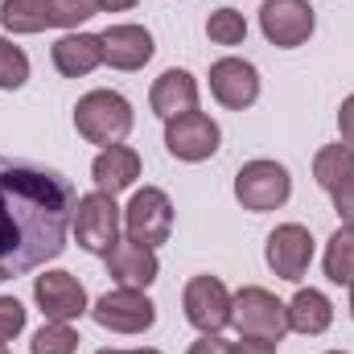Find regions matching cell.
<instances>
[{
	"label": "cell",
	"mask_w": 354,
	"mask_h": 354,
	"mask_svg": "<svg viewBox=\"0 0 354 354\" xmlns=\"http://www.w3.org/2000/svg\"><path fill=\"white\" fill-rule=\"evenodd\" d=\"M79 194L58 169L0 153V272L21 276L66 252Z\"/></svg>",
	"instance_id": "obj_1"
},
{
	"label": "cell",
	"mask_w": 354,
	"mask_h": 354,
	"mask_svg": "<svg viewBox=\"0 0 354 354\" xmlns=\"http://www.w3.org/2000/svg\"><path fill=\"white\" fill-rule=\"evenodd\" d=\"M75 128L87 145H120L132 132V103L120 91H87L75 107Z\"/></svg>",
	"instance_id": "obj_2"
},
{
	"label": "cell",
	"mask_w": 354,
	"mask_h": 354,
	"mask_svg": "<svg viewBox=\"0 0 354 354\" xmlns=\"http://www.w3.org/2000/svg\"><path fill=\"white\" fill-rule=\"evenodd\" d=\"M231 326L239 330V338H260L280 346V338L288 334V309L268 288L248 284L231 297Z\"/></svg>",
	"instance_id": "obj_3"
},
{
	"label": "cell",
	"mask_w": 354,
	"mask_h": 354,
	"mask_svg": "<svg viewBox=\"0 0 354 354\" xmlns=\"http://www.w3.org/2000/svg\"><path fill=\"white\" fill-rule=\"evenodd\" d=\"M288 194H292V177H288L284 165H276V161H248L235 174V198L252 214L280 210L288 202Z\"/></svg>",
	"instance_id": "obj_4"
},
{
	"label": "cell",
	"mask_w": 354,
	"mask_h": 354,
	"mask_svg": "<svg viewBox=\"0 0 354 354\" xmlns=\"http://www.w3.org/2000/svg\"><path fill=\"white\" fill-rule=\"evenodd\" d=\"M75 239H79V248L91 252V256H107L115 243H120V206H115V198L111 194H87V198H79V206H75Z\"/></svg>",
	"instance_id": "obj_5"
},
{
	"label": "cell",
	"mask_w": 354,
	"mask_h": 354,
	"mask_svg": "<svg viewBox=\"0 0 354 354\" xmlns=\"http://www.w3.org/2000/svg\"><path fill=\"white\" fill-rule=\"evenodd\" d=\"M124 227H128V239L145 243V248H157L169 239L174 231V202L165 189L157 185H145L132 194V202L124 206Z\"/></svg>",
	"instance_id": "obj_6"
},
{
	"label": "cell",
	"mask_w": 354,
	"mask_h": 354,
	"mask_svg": "<svg viewBox=\"0 0 354 354\" xmlns=\"http://www.w3.org/2000/svg\"><path fill=\"white\" fill-rule=\"evenodd\" d=\"M91 317L111 334H145L157 322V305L145 297V288H111L91 305Z\"/></svg>",
	"instance_id": "obj_7"
},
{
	"label": "cell",
	"mask_w": 354,
	"mask_h": 354,
	"mask_svg": "<svg viewBox=\"0 0 354 354\" xmlns=\"http://www.w3.org/2000/svg\"><path fill=\"white\" fill-rule=\"evenodd\" d=\"M181 309L198 334H218L231 326V292L218 276H194L181 292Z\"/></svg>",
	"instance_id": "obj_8"
},
{
	"label": "cell",
	"mask_w": 354,
	"mask_h": 354,
	"mask_svg": "<svg viewBox=\"0 0 354 354\" xmlns=\"http://www.w3.org/2000/svg\"><path fill=\"white\" fill-rule=\"evenodd\" d=\"M218 140H223V132L206 111H185L177 120H165V149L177 161H189V165L210 161L218 153Z\"/></svg>",
	"instance_id": "obj_9"
},
{
	"label": "cell",
	"mask_w": 354,
	"mask_h": 354,
	"mask_svg": "<svg viewBox=\"0 0 354 354\" xmlns=\"http://www.w3.org/2000/svg\"><path fill=\"white\" fill-rule=\"evenodd\" d=\"M313 4L309 0H264L260 4V29L272 46L280 50H297L313 37Z\"/></svg>",
	"instance_id": "obj_10"
},
{
	"label": "cell",
	"mask_w": 354,
	"mask_h": 354,
	"mask_svg": "<svg viewBox=\"0 0 354 354\" xmlns=\"http://www.w3.org/2000/svg\"><path fill=\"white\" fill-rule=\"evenodd\" d=\"M264 260L280 280H301L305 268H309V260H313V235H309V227H301V223H280V227L268 235Z\"/></svg>",
	"instance_id": "obj_11"
},
{
	"label": "cell",
	"mask_w": 354,
	"mask_h": 354,
	"mask_svg": "<svg viewBox=\"0 0 354 354\" xmlns=\"http://www.w3.org/2000/svg\"><path fill=\"white\" fill-rule=\"evenodd\" d=\"M33 301L41 305L46 322H79L87 309V288L71 272H46L33 284Z\"/></svg>",
	"instance_id": "obj_12"
},
{
	"label": "cell",
	"mask_w": 354,
	"mask_h": 354,
	"mask_svg": "<svg viewBox=\"0 0 354 354\" xmlns=\"http://www.w3.org/2000/svg\"><path fill=\"white\" fill-rule=\"evenodd\" d=\"M210 95L231 107V111H243L260 99V71L248 62V58H218L210 66Z\"/></svg>",
	"instance_id": "obj_13"
},
{
	"label": "cell",
	"mask_w": 354,
	"mask_h": 354,
	"mask_svg": "<svg viewBox=\"0 0 354 354\" xmlns=\"http://www.w3.org/2000/svg\"><path fill=\"white\" fill-rule=\"evenodd\" d=\"M103 37V62L115 71H140L153 58V33L145 25H111Z\"/></svg>",
	"instance_id": "obj_14"
},
{
	"label": "cell",
	"mask_w": 354,
	"mask_h": 354,
	"mask_svg": "<svg viewBox=\"0 0 354 354\" xmlns=\"http://www.w3.org/2000/svg\"><path fill=\"white\" fill-rule=\"evenodd\" d=\"M107 272H111V280H120L124 288H149L153 280H157V248H145V243H136V239H124V243H115L111 252H107Z\"/></svg>",
	"instance_id": "obj_15"
},
{
	"label": "cell",
	"mask_w": 354,
	"mask_h": 354,
	"mask_svg": "<svg viewBox=\"0 0 354 354\" xmlns=\"http://www.w3.org/2000/svg\"><path fill=\"white\" fill-rule=\"evenodd\" d=\"M103 62V37L99 33H66L54 41V66L66 79H87Z\"/></svg>",
	"instance_id": "obj_16"
},
{
	"label": "cell",
	"mask_w": 354,
	"mask_h": 354,
	"mask_svg": "<svg viewBox=\"0 0 354 354\" xmlns=\"http://www.w3.org/2000/svg\"><path fill=\"white\" fill-rule=\"evenodd\" d=\"M149 103H153V111L161 115V120H177V115H185V111H198V83H194V75L189 71H165L157 83H153V95H149Z\"/></svg>",
	"instance_id": "obj_17"
},
{
	"label": "cell",
	"mask_w": 354,
	"mask_h": 354,
	"mask_svg": "<svg viewBox=\"0 0 354 354\" xmlns=\"http://www.w3.org/2000/svg\"><path fill=\"white\" fill-rule=\"evenodd\" d=\"M91 177H95V185H99V194H124L136 177H140V157H136V149H128V145H111V149H103L99 157H95V165H91Z\"/></svg>",
	"instance_id": "obj_18"
},
{
	"label": "cell",
	"mask_w": 354,
	"mask_h": 354,
	"mask_svg": "<svg viewBox=\"0 0 354 354\" xmlns=\"http://www.w3.org/2000/svg\"><path fill=\"white\" fill-rule=\"evenodd\" d=\"M284 309H288V330H297V334H326L334 322V305L317 288H301Z\"/></svg>",
	"instance_id": "obj_19"
},
{
	"label": "cell",
	"mask_w": 354,
	"mask_h": 354,
	"mask_svg": "<svg viewBox=\"0 0 354 354\" xmlns=\"http://www.w3.org/2000/svg\"><path fill=\"white\" fill-rule=\"evenodd\" d=\"M354 177V149L351 145H326L317 157H313V181L326 189V194H334L342 181H351Z\"/></svg>",
	"instance_id": "obj_20"
},
{
	"label": "cell",
	"mask_w": 354,
	"mask_h": 354,
	"mask_svg": "<svg viewBox=\"0 0 354 354\" xmlns=\"http://www.w3.org/2000/svg\"><path fill=\"white\" fill-rule=\"evenodd\" d=\"M0 25L8 33H41L50 29V0H4Z\"/></svg>",
	"instance_id": "obj_21"
},
{
	"label": "cell",
	"mask_w": 354,
	"mask_h": 354,
	"mask_svg": "<svg viewBox=\"0 0 354 354\" xmlns=\"http://www.w3.org/2000/svg\"><path fill=\"white\" fill-rule=\"evenodd\" d=\"M326 276L334 284H354V227H338L326 243Z\"/></svg>",
	"instance_id": "obj_22"
},
{
	"label": "cell",
	"mask_w": 354,
	"mask_h": 354,
	"mask_svg": "<svg viewBox=\"0 0 354 354\" xmlns=\"http://www.w3.org/2000/svg\"><path fill=\"white\" fill-rule=\"evenodd\" d=\"M75 351H79V334L71 330V322H46L29 342V354H75Z\"/></svg>",
	"instance_id": "obj_23"
},
{
	"label": "cell",
	"mask_w": 354,
	"mask_h": 354,
	"mask_svg": "<svg viewBox=\"0 0 354 354\" xmlns=\"http://www.w3.org/2000/svg\"><path fill=\"white\" fill-rule=\"evenodd\" d=\"M206 37H210L214 46H243V37H248L243 12H239V8H214L210 21H206Z\"/></svg>",
	"instance_id": "obj_24"
},
{
	"label": "cell",
	"mask_w": 354,
	"mask_h": 354,
	"mask_svg": "<svg viewBox=\"0 0 354 354\" xmlns=\"http://www.w3.org/2000/svg\"><path fill=\"white\" fill-rule=\"evenodd\" d=\"M29 83V58L21 46H12L8 37H0V91H17Z\"/></svg>",
	"instance_id": "obj_25"
},
{
	"label": "cell",
	"mask_w": 354,
	"mask_h": 354,
	"mask_svg": "<svg viewBox=\"0 0 354 354\" xmlns=\"http://www.w3.org/2000/svg\"><path fill=\"white\" fill-rule=\"evenodd\" d=\"M99 12L95 0H50V29H75Z\"/></svg>",
	"instance_id": "obj_26"
},
{
	"label": "cell",
	"mask_w": 354,
	"mask_h": 354,
	"mask_svg": "<svg viewBox=\"0 0 354 354\" xmlns=\"http://www.w3.org/2000/svg\"><path fill=\"white\" fill-rule=\"evenodd\" d=\"M25 330V305L17 297H0V342H12Z\"/></svg>",
	"instance_id": "obj_27"
},
{
	"label": "cell",
	"mask_w": 354,
	"mask_h": 354,
	"mask_svg": "<svg viewBox=\"0 0 354 354\" xmlns=\"http://www.w3.org/2000/svg\"><path fill=\"white\" fill-rule=\"evenodd\" d=\"M334 210H338L342 227H354V177H351V181H342V185L334 189Z\"/></svg>",
	"instance_id": "obj_28"
},
{
	"label": "cell",
	"mask_w": 354,
	"mask_h": 354,
	"mask_svg": "<svg viewBox=\"0 0 354 354\" xmlns=\"http://www.w3.org/2000/svg\"><path fill=\"white\" fill-rule=\"evenodd\" d=\"M338 132H342V145L354 149V95H346L338 107Z\"/></svg>",
	"instance_id": "obj_29"
},
{
	"label": "cell",
	"mask_w": 354,
	"mask_h": 354,
	"mask_svg": "<svg viewBox=\"0 0 354 354\" xmlns=\"http://www.w3.org/2000/svg\"><path fill=\"white\" fill-rule=\"evenodd\" d=\"M189 354H231V346H227L218 334H202V338L189 346Z\"/></svg>",
	"instance_id": "obj_30"
},
{
	"label": "cell",
	"mask_w": 354,
	"mask_h": 354,
	"mask_svg": "<svg viewBox=\"0 0 354 354\" xmlns=\"http://www.w3.org/2000/svg\"><path fill=\"white\" fill-rule=\"evenodd\" d=\"M231 354H276V342H260V338H239Z\"/></svg>",
	"instance_id": "obj_31"
},
{
	"label": "cell",
	"mask_w": 354,
	"mask_h": 354,
	"mask_svg": "<svg viewBox=\"0 0 354 354\" xmlns=\"http://www.w3.org/2000/svg\"><path fill=\"white\" fill-rule=\"evenodd\" d=\"M99 4V12H124V8H136L140 0H95Z\"/></svg>",
	"instance_id": "obj_32"
},
{
	"label": "cell",
	"mask_w": 354,
	"mask_h": 354,
	"mask_svg": "<svg viewBox=\"0 0 354 354\" xmlns=\"http://www.w3.org/2000/svg\"><path fill=\"white\" fill-rule=\"evenodd\" d=\"M128 354H161V351H153V346H145V351H128Z\"/></svg>",
	"instance_id": "obj_33"
},
{
	"label": "cell",
	"mask_w": 354,
	"mask_h": 354,
	"mask_svg": "<svg viewBox=\"0 0 354 354\" xmlns=\"http://www.w3.org/2000/svg\"><path fill=\"white\" fill-rule=\"evenodd\" d=\"M351 317H354V284H351Z\"/></svg>",
	"instance_id": "obj_34"
},
{
	"label": "cell",
	"mask_w": 354,
	"mask_h": 354,
	"mask_svg": "<svg viewBox=\"0 0 354 354\" xmlns=\"http://www.w3.org/2000/svg\"><path fill=\"white\" fill-rule=\"evenodd\" d=\"M95 354H128V351H95Z\"/></svg>",
	"instance_id": "obj_35"
},
{
	"label": "cell",
	"mask_w": 354,
	"mask_h": 354,
	"mask_svg": "<svg viewBox=\"0 0 354 354\" xmlns=\"http://www.w3.org/2000/svg\"><path fill=\"white\" fill-rule=\"evenodd\" d=\"M0 354H8V346H4V342H0Z\"/></svg>",
	"instance_id": "obj_36"
},
{
	"label": "cell",
	"mask_w": 354,
	"mask_h": 354,
	"mask_svg": "<svg viewBox=\"0 0 354 354\" xmlns=\"http://www.w3.org/2000/svg\"><path fill=\"white\" fill-rule=\"evenodd\" d=\"M326 354H346V351H326Z\"/></svg>",
	"instance_id": "obj_37"
},
{
	"label": "cell",
	"mask_w": 354,
	"mask_h": 354,
	"mask_svg": "<svg viewBox=\"0 0 354 354\" xmlns=\"http://www.w3.org/2000/svg\"><path fill=\"white\" fill-rule=\"evenodd\" d=\"M0 280H8V276H4V272H0Z\"/></svg>",
	"instance_id": "obj_38"
}]
</instances>
